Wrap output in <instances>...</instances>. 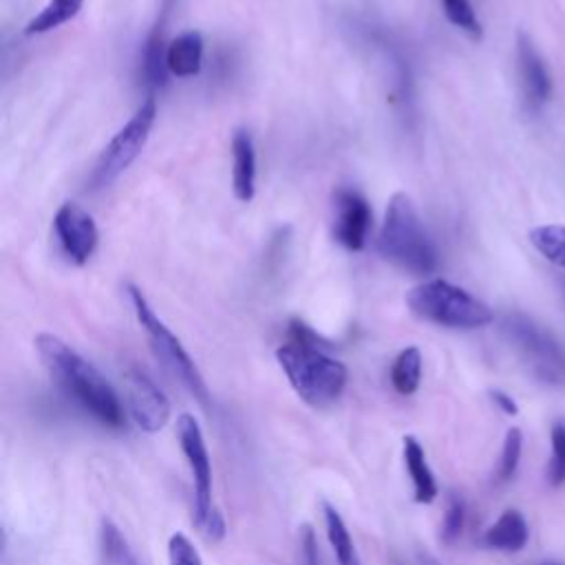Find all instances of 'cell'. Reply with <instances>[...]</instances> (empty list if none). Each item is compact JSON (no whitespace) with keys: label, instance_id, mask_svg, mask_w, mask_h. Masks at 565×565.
Returning a JSON list of instances; mask_svg holds the SVG:
<instances>
[{"label":"cell","instance_id":"5b68a950","mask_svg":"<svg viewBox=\"0 0 565 565\" xmlns=\"http://www.w3.org/2000/svg\"><path fill=\"white\" fill-rule=\"evenodd\" d=\"M177 439L179 448L188 461L194 490V525L210 539L221 541L225 534V521L212 501V463L205 446L203 430L192 413H181L177 417Z\"/></svg>","mask_w":565,"mask_h":565},{"label":"cell","instance_id":"ba28073f","mask_svg":"<svg viewBox=\"0 0 565 565\" xmlns=\"http://www.w3.org/2000/svg\"><path fill=\"white\" fill-rule=\"evenodd\" d=\"M157 119V102L152 95H148L141 106L135 110V115L126 121V126L119 128V132L110 139V143L99 154V161L93 172V183L97 188H104L113 183L143 150L150 130Z\"/></svg>","mask_w":565,"mask_h":565},{"label":"cell","instance_id":"d4e9b609","mask_svg":"<svg viewBox=\"0 0 565 565\" xmlns=\"http://www.w3.org/2000/svg\"><path fill=\"white\" fill-rule=\"evenodd\" d=\"M463 523H466V503L459 494H450L444 519H441V541L446 545H452L461 536Z\"/></svg>","mask_w":565,"mask_h":565},{"label":"cell","instance_id":"8fae6325","mask_svg":"<svg viewBox=\"0 0 565 565\" xmlns=\"http://www.w3.org/2000/svg\"><path fill=\"white\" fill-rule=\"evenodd\" d=\"M369 201L353 188H340L333 194V238L351 249L360 252L366 245L371 230Z\"/></svg>","mask_w":565,"mask_h":565},{"label":"cell","instance_id":"83f0119b","mask_svg":"<svg viewBox=\"0 0 565 565\" xmlns=\"http://www.w3.org/2000/svg\"><path fill=\"white\" fill-rule=\"evenodd\" d=\"M490 399H492V404H494L499 411H503L505 415H516V413H519L516 402H514L505 391L492 388V391H490Z\"/></svg>","mask_w":565,"mask_h":565},{"label":"cell","instance_id":"2e32d148","mask_svg":"<svg viewBox=\"0 0 565 565\" xmlns=\"http://www.w3.org/2000/svg\"><path fill=\"white\" fill-rule=\"evenodd\" d=\"M203 62V35L199 31H183L166 51V64L170 75L194 77L201 73Z\"/></svg>","mask_w":565,"mask_h":565},{"label":"cell","instance_id":"44dd1931","mask_svg":"<svg viewBox=\"0 0 565 565\" xmlns=\"http://www.w3.org/2000/svg\"><path fill=\"white\" fill-rule=\"evenodd\" d=\"M530 243L545 260L565 269V225H539L530 232Z\"/></svg>","mask_w":565,"mask_h":565},{"label":"cell","instance_id":"ffe728a7","mask_svg":"<svg viewBox=\"0 0 565 565\" xmlns=\"http://www.w3.org/2000/svg\"><path fill=\"white\" fill-rule=\"evenodd\" d=\"M84 7V0H49L44 4V9L29 20L26 24V33L29 35H40V33H49L60 29L62 24L71 22Z\"/></svg>","mask_w":565,"mask_h":565},{"label":"cell","instance_id":"603a6c76","mask_svg":"<svg viewBox=\"0 0 565 565\" xmlns=\"http://www.w3.org/2000/svg\"><path fill=\"white\" fill-rule=\"evenodd\" d=\"M547 481L554 488H561L565 483V422H554L550 428Z\"/></svg>","mask_w":565,"mask_h":565},{"label":"cell","instance_id":"30bf717a","mask_svg":"<svg viewBox=\"0 0 565 565\" xmlns=\"http://www.w3.org/2000/svg\"><path fill=\"white\" fill-rule=\"evenodd\" d=\"M53 225L68 260L75 265H84L93 256L99 241V232L93 216L82 205L66 201L55 212Z\"/></svg>","mask_w":565,"mask_h":565},{"label":"cell","instance_id":"4fadbf2b","mask_svg":"<svg viewBox=\"0 0 565 565\" xmlns=\"http://www.w3.org/2000/svg\"><path fill=\"white\" fill-rule=\"evenodd\" d=\"M232 190L243 203H249L256 194V150L245 128H238L232 137Z\"/></svg>","mask_w":565,"mask_h":565},{"label":"cell","instance_id":"7a4b0ae2","mask_svg":"<svg viewBox=\"0 0 565 565\" xmlns=\"http://www.w3.org/2000/svg\"><path fill=\"white\" fill-rule=\"evenodd\" d=\"M276 360L296 395L313 408H324L342 395L349 371L320 349V338L300 320L289 322V342L276 349Z\"/></svg>","mask_w":565,"mask_h":565},{"label":"cell","instance_id":"8992f818","mask_svg":"<svg viewBox=\"0 0 565 565\" xmlns=\"http://www.w3.org/2000/svg\"><path fill=\"white\" fill-rule=\"evenodd\" d=\"M135 316L139 320V324L143 327L150 347L154 351V355L159 358V362L188 388V393L203 406L210 408L212 406V397L210 391L196 369V364L192 362V358L188 355V351L183 349V344L179 342V338L166 327V322L154 313V309L150 307V302L146 300V296L141 294L139 287L135 285H126Z\"/></svg>","mask_w":565,"mask_h":565},{"label":"cell","instance_id":"7402d4cb","mask_svg":"<svg viewBox=\"0 0 565 565\" xmlns=\"http://www.w3.org/2000/svg\"><path fill=\"white\" fill-rule=\"evenodd\" d=\"M521 452H523V433L512 426L508 428L505 437H503V446H501V455H499V463H497V479L499 481H510L521 463Z\"/></svg>","mask_w":565,"mask_h":565},{"label":"cell","instance_id":"e0dca14e","mask_svg":"<svg viewBox=\"0 0 565 565\" xmlns=\"http://www.w3.org/2000/svg\"><path fill=\"white\" fill-rule=\"evenodd\" d=\"M322 519H324V530H327V539H329V545L333 550V556L338 561V565H360V558H358V550L353 545V539L347 530V523L344 519L340 516V512L322 501Z\"/></svg>","mask_w":565,"mask_h":565},{"label":"cell","instance_id":"d6986e66","mask_svg":"<svg viewBox=\"0 0 565 565\" xmlns=\"http://www.w3.org/2000/svg\"><path fill=\"white\" fill-rule=\"evenodd\" d=\"M422 382V353L417 347L402 349L391 364V384L399 395H413Z\"/></svg>","mask_w":565,"mask_h":565},{"label":"cell","instance_id":"9c48e42d","mask_svg":"<svg viewBox=\"0 0 565 565\" xmlns=\"http://www.w3.org/2000/svg\"><path fill=\"white\" fill-rule=\"evenodd\" d=\"M126 404L132 422L146 433H159L170 422L166 393L139 369L126 371Z\"/></svg>","mask_w":565,"mask_h":565},{"label":"cell","instance_id":"4316f807","mask_svg":"<svg viewBox=\"0 0 565 565\" xmlns=\"http://www.w3.org/2000/svg\"><path fill=\"white\" fill-rule=\"evenodd\" d=\"M300 561L302 565H318V547H316V536L309 525L302 527L300 536Z\"/></svg>","mask_w":565,"mask_h":565},{"label":"cell","instance_id":"f546056e","mask_svg":"<svg viewBox=\"0 0 565 565\" xmlns=\"http://www.w3.org/2000/svg\"><path fill=\"white\" fill-rule=\"evenodd\" d=\"M539 565H565V563H561V561H543Z\"/></svg>","mask_w":565,"mask_h":565},{"label":"cell","instance_id":"277c9868","mask_svg":"<svg viewBox=\"0 0 565 565\" xmlns=\"http://www.w3.org/2000/svg\"><path fill=\"white\" fill-rule=\"evenodd\" d=\"M406 307L419 320L446 329H481L494 320L490 305L444 278L415 285L406 294Z\"/></svg>","mask_w":565,"mask_h":565},{"label":"cell","instance_id":"52a82bcc","mask_svg":"<svg viewBox=\"0 0 565 565\" xmlns=\"http://www.w3.org/2000/svg\"><path fill=\"white\" fill-rule=\"evenodd\" d=\"M503 331L541 382H565V353L541 324L523 313H512L503 320Z\"/></svg>","mask_w":565,"mask_h":565},{"label":"cell","instance_id":"9a60e30c","mask_svg":"<svg viewBox=\"0 0 565 565\" xmlns=\"http://www.w3.org/2000/svg\"><path fill=\"white\" fill-rule=\"evenodd\" d=\"M530 527L519 510H505L486 530L483 545L497 552H521L527 545Z\"/></svg>","mask_w":565,"mask_h":565},{"label":"cell","instance_id":"ac0fdd59","mask_svg":"<svg viewBox=\"0 0 565 565\" xmlns=\"http://www.w3.org/2000/svg\"><path fill=\"white\" fill-rule=\"evenodd\" d=\"M97 545L104 565H141L130 543L110 519H102L97 530Z\"/></svg>","mask_w":565,"mask_h":565},{"label":"cell","instance_id":"7c38bea8","mask_svg":"<svg viewBox=\"0 0 565 565\" xmlns=\"http://www.w3.org/2000/svg\"><path fill=\"white\" fill-rule=\"evenodd\" d=\"M516 68L523 106L530 113H539L552 97V77L543 57L525 35H519L516 42Z\"/></svg>","mask_w":565,"mask_h":565},{"label":"cell","instance_id":"3957f363","mask_svg":"<svg viewBox=\"0 0 565 565\" xmlns=\"http://www.w3.org/2000/svg\"><path fill=\"white\" fill-rule=\"evenodd\" d=\"M377 252L384 260L413 276H428L437 269V249L411 196L404 192H395L388 201L377 234Z\"/></svg>","mask_w":565,"mask_h":565},{"label":"cell","instance_id":"f1b7e54d","mask_svg":"<svg viewBox=\"0 0 565 565\" xmlns=\"http://www.w3.org/2000/svg\"><path fill=\"white\" fill-rule=\"evenodd\" d=\"M172 4H174V0H161V15H159L157 24L152 26V31H157V33H163V24H166V18H168V13H170Z\"/></svg>","mask_w":565,"mask_h":565},{"label":"cell","instance_id":"484cf974","mask_svg":"<svg viewBox=\"0 0 565 565\" xmlns=\"http://www.w3.org/2000/svg\"><path fill=\"white\" fill-rule=\"evenodd\" d=\"M168 563L170 565H203L201 554L183 532H174L168 539Z\"/></svg>","mask_w":565,"mask_h":565},{"label":"cell","instance_id":"5bb4252c","mask_svg":"<svg viewBox=\"0 0 565 565\" xmlns=\"http://www.w3.org/2000/svg\"><path fill=\"white\" fill-rule=\"evenodd\" d=\"M402 455H404L406 472H408L411 483H413L415 503H422V505L433 503L439 494L437 479H435V475H433V470L426 461V452H424L422 444L413 435H406L402 439Z\"/></svg>","mask_w":565,"mask_h":565},{"label":"cell","instance_id":"cb8c5ba5","mask_svg":"<svg viewBox=\"0 0 565 565\" xmlns=\"http://www.w3.org/2000/svg\"><path fill=\"white\" fill-rule=\"evenodd\" d=\"M441 7L450 24H455L475 40L481 38V22L477 18L472 0H441Z\"/></svg>","mask_w":565,"mask_h":565},{"label":"cell","instance_id":"6da1fadb","mask_svg":"<svg viewBox=\"0 0 565 565\" xmlns=\"http://www.w3.org/2000/svg\"><path fill=\"white\" fill-rule=\"evenodd\" d=\"M38 355L53 384L86 415L108 428H121L126 413L113 384L73 347L53 333L35 338Z\"/></svg>","mask_w":565,"mask_h":565}]
</instances>
